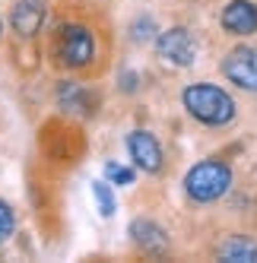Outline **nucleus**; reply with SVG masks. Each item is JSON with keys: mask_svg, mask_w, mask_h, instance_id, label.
I'll list each match as a JSON object with an SVG mask.
<instances>
[{"mask_svg": "<svg viewBox=\"0 0 257 263\" xmlns=\"http://www.w3.org/2000/svg\"><path fill=\"white\" fill-rule=\"evenodd\" d=\"M181 105H185L188 115L194 121H200L204 127H226L238 115L235 99L216 83H191V86H185Z\"/></svg>", "mask_w": 257, "mask_h": 263, "instance_id": "f257e3e1", "label": "nucleus"}, {"mask_svg": "<svg viewBox=\"0 0 257 263\" xmlns=\"http://www.w3.org/2000/svg\"><path fill=\"white\" fill-rule=\"evenodd\" d=\"M223 77L245 92H257V48L238 45L223 58Z\"/></svg>", "mask_w": 257, "mask_h": 263, "instance_id": "39448f33", "label": "nucleus"}, {"mask_svg": "<svg viewBox=\"0 0 257 263\" xmlns=\"http://www.w3.org/2000/svg\"><path fill=\"white\" fill-rule=\"evenodd\" d=\"M121 89H124V92H134V89H137V73L124 70V73H121Z\"/></svg>", "mask_w": 257, "mask_h": 263, "instance_id": "dca6fc26", "label": "nucleus"}, {"mask_svg": "<svg viewBox=\"0 0 257 263\" xmlns=\"http://www.w3.org/2000/svg\"><path fill=\"white\" fill-rule=\"evenodd\" d=\"M54 99H58V105L67 111V115H80V118H86V115H93V105H96V96L89 92L80 80H61L58 83V92H54Z\"/></svg>", "mask_w": 257, "mask_h": 263, "instance_id": "9d476101", "label": "nucleus"}, {"mask_svg": "<svg viewBox=\"0 0 257 263\" xmlns=\"http://www.w3.org/2000/svg\"><path fill=\"white\" fill-rule=\"evenodd\" d=\"M216 257L226 260V263H257V244H254L251 238L235 235V238H229L226 244H219Z\"/></svg>", "mask_w": 257, "mask_h": 263, "instance_id": "9b49d317", "label": "nucleus"}, {"mask_svg": "<svg viewBox=\"0 0 257 263\" xmlns=\"http://www.w3.org/2000/svg\"><path fill=\"white\" fill-rule=\"evenodd\" d=\"M48 20V0H13L10 26L20 39H35Z\"/></svg>", "mask_w": 257, "mask_h": 263, "instance_id": "6e6552de", "label": "nucleus"}, {"mask_svg": "<svg viewBox=\"0 0 257 263\" xmlns=\"http://www.w3.org/2000/svg\"><path fill=\"white\" fill-rule=\"evenodd\" d=\"M219 23L235 39H248V35L257 32V4L254 0H232L219 16Z\"/></svg>", "mask_w": 257, "mask_h": 263, "instance_id": "1a4fd4ad", "label": "nucleus"}, {"mask_svg": "<svg viewBox=\"0 0 257 263\" xmlns=\"http://www.w3.org/2000/svg\"><path fill=\"white\" fill-rule=\"evenodd\" d=\"M156 35H159V29L153 23V16H137L134 20V26H131V39L134 42H156Z\"/></svg>", "mask_w": 257, "mask_h": 263, "instance_id": "4468645a", "label": "nucleus"}, {"mask_svg": "<svg viewBox=\"0 0 257 263\" xmlns=\"http://www.w3.org/2000/svg\"><path fill=\"white\" fill-rule=\"evenodd\" d=\"M16 232V213L7 200H0V244H7Z\"/></svg>", "mask_w": 257, "mask_h": 263, "instance_id": "2eb2a0df", "label": "nucleus"}, {"mask_svg": "<svg viewBox=\"0 0 257 263\" xmlns=\"http://www.w3.org/2000/svg\"><path fill=\"white\" fill-rule=\"evenodd\" d=\"M156 54L169 67H194L200 48H197V39L191 35V29L169 26V29H159L156 35Z\"/></svg>", "mask_w": 257, "mask_h": 263, "instance_id": "20e7f679", "label": "nucleus"}, {"mask_svg": "<svg viewBox=\"0 0 257 263\" xmlns=\"http://www.w3.org/2000/svg\"><path fill=\"white\" fill-rule=\"evenodd\" d=\"M0 35H4V16H0Z\"/></svg>", "mask_w": 257, "mask_h": 263, "instance_id": "f3484780", "label": "nucleus"}, {"mask_svg": "<svg viewBox=\"0 0 257 263\" xmlns=\"http://www.w3.org/2000/svg\"><path fill=\"white\" fill-rule=\"evenodd\" d=\"M93 200H96V210L102 219H112L115 210H118V200H115V191L108 181H93Z\"/></svg>", "mask_w": 257, "mask_h": 263, "instance_id": "f8f14e48", "label": "nucleus"}, {"mask_svg": "<svg viewBox=\"0 0 257 263\" xmlns=\"http://www.w3.org/2000/svg\"><path fill=\"white\" fill-rule=\"evenodd\" d=\"M232 191V168L223 159H204L188 168L185 194L194 203H216Z\"/></svg>", "mask_w": 257, "mask_h": 263, "instance_id": "7ed1b4c3", "label": "nucleus"}, {"mask_svg": "<svg viewBox=\"0 0 257 263\" xmlns=\"http://www.w3.org/2000/svg\"><path fill=\"white\" fill-rule=\"evenodd\" d=\"M124 146H127V156H131L137 172H143V175H159L162 172L165 156H162V146H159L156 134H150V130H131Z\"/></svg>", "mask_w": 257, "mask_h": 263, "instance_id": "423d86ee", "label": "nucleus"}, {"mask_svg": "<svg viewBox=\"0 0 257 263\" xmlns=\"http://www.w3.org/2000/svg\"><path fill=\"white\" fill-rule=\"evenodd\" d=\"M127 235H131V241L137 244V248L143 254H153V257H162V254H169V232L162 229V225L150 216H137L131 225H127Z\"/></svg>", "mask_w": 257, "mask_h": 263, "instance_id": "0eeeda50", "label": "nucleus"}, {"mask_svg": "<svg viewBox=\"0 0 257 263\" xmlns=\"http://www.w3.org/2000/svg\"><path fill=\"white\" fill-rule=\"evenodd\" d=\"M51 51H54V61L67 70H86L89 64L96 61V32L83 26V23H61L54 29V42H51Z\"/></svg>", "mask_w": 257, "mask_h": 263, "instance_id": "f03ea898", "label": "nucleus"}, {"mask_svg": "<svg viewBox=\"0 0 257 263\" xmlns=\"http://www.w3.org/2000/svg\"><path fill=\"white\" fill-rule=\"evenodd\" d=\"M105 181L118 184V187H131L137 181V168L124 165V162H105Z\"/></svg>", "mask_w": 257, "mask_h": 263, "instance_id": "ddd939ff", "label": "nucleus"}]
</instances>
